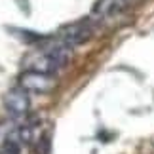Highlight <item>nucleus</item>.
<instances>
[{
  "label": "nucleus",
  "instance_id": "nucleus-2",
  "mask_svg": "<svg viewBox=\"0 0 154 154\" xmlns=\"http://www.w3.org/2000/svg\"><path fill=\"white\" fill-rule=\"evenodd\" d=\"M4 105H6V110L10 112L14 118H21L29 112V106H31V101H29V95H27V90L23 88H14L6 93L4 97Z\"/></svg>",
  "mask_w": 154,
  "mask_h": 154
},
{
  "label": "nucleus",
  "instance_id": "nucleus-4",
  "mask_svg": "<svg viewBox=\"0 0 154 154\" xmlns=\"http://www.w3.org/2000/svg\"><path fill=\"white\" fill-rule=\"evenodd\" d=\"M124 0H97V4L93 6V15L95 17H109L114 15L122 10Z\"/></svg>",
  "mask_w": 154,
  "mask_h": 154
},
{
  "label": "nucleus",
  "instance_id": "nucleus-5",
  "mask_svg": "<svg viewBox=\"0 0 154 154\" xmlns=\"http://www.w3.org/2000/svg\"><path fill=\"white\" fill-rule=\"evenodd\" d=\"M36 152L38 154H50V139H48V135H44V137L40 139V145L36 146Z\"/></svg>",
  "mask_w": 154,
  "mask_h": 154
},
{
  "label": "nucleus",
  "instance_id": "nucleus-1",
  "mask_svg": "<svg viewBox=\"0 0 154 154\" xmlns=\"http://www.w3.org/2000/svg\"><path fill=\"white\" fill-rule=\"evenodd\" d=\"M53 78L48 72H40V70H31L29 69L27 72L21 74L19 86L27 91H36V93H46L53 88Z\"/></svg>",
  "mask_w": 154,
  "mask_h": 154
},
{
  "label": "nucleus",
  "instance_id": "nucleus-3",
  "mask_svg": "<svg viewBox=\"0 0 154 154\" xmlns=\"http://www.w3.org/2000/svg\"><path fill=\"white\" fill-rule=\"evenodd\" d=\"M61 34H63V42H67L69 46L84 44V42H88V40H90V36H91V27L88 25V23H84V21L72 23V25H69Z\"/></svg>",
  "mask_w": 154,
  "mask_h": 154
}]
</instances>
